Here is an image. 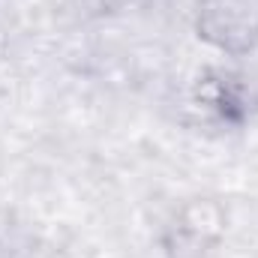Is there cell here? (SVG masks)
<instances>
[{"label": "cell", "mask_w": 258, "mask_h": 258, "mask_svg": "<svg viewBox=\"0 0 258 258\" xmlns=\"http://www.w3.org/2000/svg\"><path fill=\"white\" fill-rule=\"evenodd\" d=\"M228 213L219 198L195 195L186 198L162 228V252L165 258H207L225 237Z\"/></svg>", "instance_id": "1"}, {"label": "cell", "mask_w": 258, "mask_h": 258, "mask_svg": "<svg viewBox=\"0 0 258 258\" xmlns=\"http://www.w3.org/2000/svg\"><path fill=\"white\" fill-rule=\"evenodd\" d=\"M195 36L228 57H246L258 48V0H198Z\"/></svg>", "instance_id": "2"}, {"label": "cell", "mask_w": 258, "mask_h": 258, "mask_svg": "<svg viewBox=\"0 0 258 258\" xmlns=\"http://www.w3.org/2000/svg\"><path fill=\"white\" fill-rule=\"evenodd\" d=\"M192 99L201 111H207L213 120L237 126L249 114V99L243 84L222 69H204L192 84Z\"/></svg>", "instance_id": "3"}]
</instances>
